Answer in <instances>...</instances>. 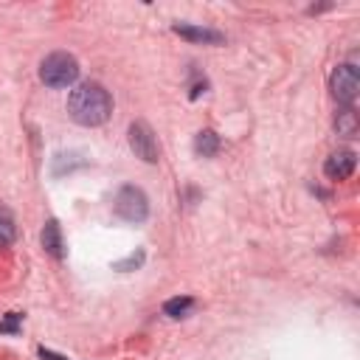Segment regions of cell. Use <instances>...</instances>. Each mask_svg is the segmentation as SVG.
Returning a JSON list of instances; mask_svg holds the SVG:
<instances>
[{
    "label": "cell",
    "instance_id": "1",
    "mask_svg": "<svg viewBox=\"0 0 360 360\" xmlns=\"http://www.w3.org/2000/svg\"><path fill=\"white\" fill-rule=\"evenodd\" d=\"M112 112V98L98 82H82L68 96V115L82 127H101Z\"/></svg>",
    "mask_w": 360,
    "mask_h": 360
},
{
    "label": "cell",
    "instance_id": "2",
    "mask_svg": "<svg viewBox=\"0 0 360 360\" xmlns=\"http://www.w3.org/2000/svg\"><path fill=\"white\" fill-rule=\"evenodd\" d=\"M39 79L45 87H53V90H62V87H70L76 79H79V62L73 53L68 51H53L42 59L39 65Z\"/></svg>",
    "mask_w": 360,
    "mask_h": 360
},
{
    "label": "cell",
    "instance_id": "3",
    "mask_svg": "<svg viewBox=\"0 0 360 360\" xmlns=\"http://www.w3.org/2000/svg\"><path fill=\"white\" fill-rule=\"evenodd\" d=\"M115 214L124 222H143L149 217V200L138 186H121L115 194Z\"/></svg>",
    "mask_w": 360,
    "mask_h": 360
},
{
    "label": "cell",
    "instance_id": "4",
    "mask_svg": "<svg viewBox=\"0 0 360 360\" xmlns=\"http://www.w3.org/2000/svg\"><path fill=\"white\" fill-rule=\"evenodd\" d=\"M127 141H129V149L135 152V158H141L143 163H158L160 160V146H158V138L152 132V127L146 121H132L129 129H127Z\"/></svg>",
    "mask_w": 360,
    "mask_h": 360
},
{
    "label": "cell",
    "instance_id": "5",
    "mask_svg": "<svg viewBox=\"0 0 360 360\" xmlns=\"http://www.w3.org/2000/svg\"><path fill=\"white\" fill-rule=\"evenodd\" d=\"M329 87H332V96L340 101V104H352L357 90H360V76H357V68L354 65H338L329 76Z\"/></svg>",
    "mask_w": 360,
    "mask_h": 360
},
{
    "label": "cell",
    "instance_id": "6",
    "mask_svg": "<svg viewBox=\"0 0 360 360\" xmlns=\"http://www.w3.org/2000/svg\"><path fill=\"white\" fill-rule=\"evenodd\" d=\"M354 166H357V155H354L352 149H338V152H332V155L326 158L323 174H326L329 180H346V177L354 172Z\"/></svg>",
    "mask_w": 360,
    "mask_h": 360
},
{
    "label": "cell",
    "instance_id": "7",
    "mask_svg": "<svg viewBox=\"0 0 360 360\" xmlns=\"http://www.w3.org/2000/svg\"><path fill=\"white\" fill-rule=\"evenodd\" d=\"M172 31L188 42H197V45H222L225 37L214 28H202V25H194V22H174Z\"/></svg>",
    "mask_w": 360,
    "mask_h": 360
},
{
    "label": "cell",
    "instance_id": "8",
    "mask_svg": "<svg viewBox=\"0 0 360 360\" xmlns=\"http://www.w3.org/2000/svg\"><path fill=\"white\" fill-rule=\"evenodd\" d=\"M42 248H45L53 259H62V256H65L62 231H59V222H56V219H48V222H45V228H42Z\"/></svg>",
    "mask_w": 360,
    "mask_h": 360
},
{
    "label": "cell",
    "instance_id": "9",
    "mask_svg": "<svg viewBox=\"0 0 360 360\" xmlns=\"http://www.w3.org/2000/svg\"><path fill=\"white\" fill-rule=\"evenodd\" d=\"M219 135L214 132V129H200L197 135H194V152L200 155V158H214L217 152H219Z\"/></svg>",
    "mask_w": 360,
    "mask_h": 360
},
{
    "label": "cell",
    "instance_id": "10",
    "mask_svg": "<svg viewBox=\"0 0 360 360\" xmlns=\"http://www.w3.org/2000/svg\"><path fill=\"white\" fill-rule=\"evenodd\" d=\"M191 309H194V298H191V295H177V298H169V301L163 304V315H169V318H174V321L188 318Z\"/></svg>",
    "mask_w": 360,
    "mask_h": 360
},
{
    "label": "cell",
    "instance_id": "11",
    "mask_svg": "<svg viewBox=\"0 0 360 360\" xmlns=\"http://www.w3.org/2000/svg\"><path fill=\"white\" fill-rule=\"evenodd\" d=\"M357 112L352 110V107H343L338 115H335V129H338V135H343V138H354L357 135Z\"/></svg>",
    "mask_w": 360,
    "mask_h": 360
},
{
    "label": "cell",
    "instance_id": "12",
    "mask_svg": "<svg viewBox=\"0 0 360 360\" xmlns=\"http://www.w3.org/2000/svg\"><path fill=\"white\" fill-rule=\"evenodd\" d=\"M17 239V222H14V214L0 205V248L3 245H11Z\"/></svg>",
    "mask_w": 360,
    "mask_h": 360
},
{
    "label": "cell",
    "instance_id": "13",
    "mask_svg": "<svg viewBox=\"0 0 360 360\" xmlns=\"http://www.w3.org/2000/svg\"><path fill=\"white\" fill-rule=\"evenodd\" d=\"M20 323H22V315L20 312H8L0 321V335H17L20 332Z\"/></svg>",
    "mask_w": 360,
    "mask_h": 360
},
{
    "label": "cell",
    "instance_id": "14",
    "mask_svg": "<svg viewBox=\"0 0 360 360\" xmlns=\"http://www.w3.org/2000/svg\"><path fill=\"white\" fill-rule=\"evenodd\" d=\"M141 262H143V250L132 253V256H129V259H124V262H115L112 267H115V270H129V267H138Z\"/></svg>",
    "mask_w": 360,
    "mask_h": 360
},
{
    "label": "cell",
    "instance_id": "15",
    "mask_svg": "<svg viewBox=\"0 0 360 360\" xmlns=\"http://www.w3.org/2000/svg\"><path fill=\"white\" fill-rule=\"evenodd\" d=\"M39 357H42V360H68V357H62V354H56V352H51V349H45V346H39Z\"/></svg>",
    "mask_w": 360,
    "mask_h": 360
}]
</instances>
